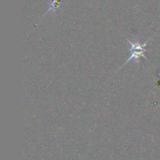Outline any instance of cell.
Listing matches in <instances>:
<instances>
[{
	"label": "cell",
	"mask_w": 160,
	"mask_h": 160,
	"mask_svg": "<svg viewBox=\"0 0 160 160\" xmlns=\"http://www.w3.org/2000/svg\"><path fill=\"white\" fill-rule=\"evenodd\" d=\"M61 4H62V2L60 0H50V8H49V10L45 14H47L48 12H50L52 10L55 11V10L59 9L60 7H61Z\"/></svg>",
	"instance_id": "cell-2"
},
{
	"label": "cell",
	"mask_w": 160,
	"mask_h": 160,
	"mask_svg": "<svg viewBox=\"0 0 160 160\" xmlns=\"http://www.w3.org/2000/svg\"><path fill=\"white\" fill-rule=\"evenodd\" d=\"M153 38H149L148 40H146L144 43H141L140 41H135V42H132L131 40L128 39L127 38V41L129 43L130 45V48H129V52H130V56L128 58V60L124 63V65L122 66V68L124 66H126L128 63L131 62V61H134L135 63H139L140 62V58L141 57H143L145 60H147V57L145 56V52L148 51L147 49V44L150 42V40L152 39Z\"/></svg>",
	"instance_id": "cell-1"
}]
</instances>
